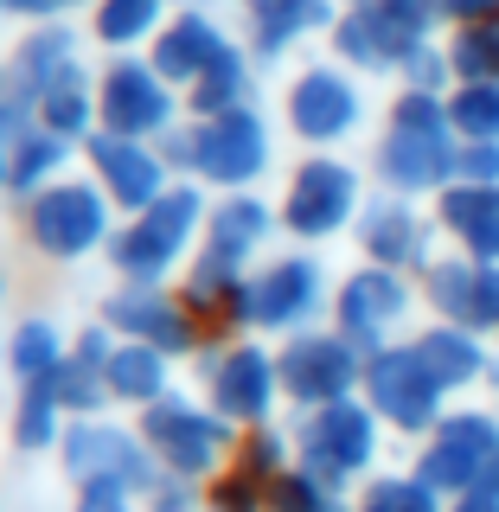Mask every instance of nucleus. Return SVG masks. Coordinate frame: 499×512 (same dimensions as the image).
<instances>
[{"instance_id": "f8f14e48", "label": "nucleus", "mask_w": 499, "mask_h": 512, "mask_svg": "<svg viewBox=\"0 0 499 512\" xmlns=\"http://www.w3.org/2000/svg\"><path fill=\"white\" fill-rule=\"evenodd\" d=\"M256 160H263V135H256V122H244V116H224L212 135H205V167L212 173H250Z\"/></svg>"}, {"instance_id": "f03ea898", "label": "nucleus", "mask_w": 499, "mask_h": 512, "mask_svg": "<svg viewBox=\"0 0 499 512\" xmlns=\"http://www.w3.org/2000/svg\"><path fill=\"white\" fill-rule=\"evenodd\" d=\"M499 461V423L493 416H455V423L442 429V442L429 448L423 474L436 480V487H468V480L493 474Z\"/></svg>"}, {"instance_id": "f3484780", "label": "nucleus", "mask_w": 499, "mask_h": 512, "mask_svg": "<svg viewBox=\"0 0 499 512\" xmlns=\"http://www.w3.org/2000/svg\"><path fill=\"white\" fill-rule=\"evenodd\" d=\"M448 116H455V128L468 141H499V84H468Z\"/></svg>"}, {"instance_id": "a211bd4d", "label": "nucleus", "mask_w": 499, "mask_h": 512, "mask_svg": "<svg viewBox=\"0 0 499 512\" xmlns=\"http://www.w3.org/2000/svg\"><path fill=\"white\" fill-rule=\"evenodd\" d=\"M109 116H116V128H141L160 116V90L148 84L141 71H122L116 84H109Z\"/></svg>"}, {"instance_id": "39448f33", "label": "nucleus", "mask_w": 499, "mask_h": 512, "mask_svg": "<svg viewBox=\"0 0 499 512\" xmlns=\"http://www.w3.org/2000/svg\"><path fill=\"white\" fill-rule=\"evenodd\" d=\"M442 218L474 256H499V186H455L442 199Z\"/></svg>"}, {"instance_id": "6ab92c4d", "label": "nucleus", "mask_w": 499, "mask_h": 512, "mask_svg": "<svg viewBox=\"0 0 499 512\" xmlns=\"http://www.w3.org/2000/svg\"><path fill=\"white\" fill-rule=\"evenodd\" d=\"M455 64L468 71V84H499V26H493V20H480V26L461 32Z\"/></svg>"}, {"instance_id": "4be33fe9", "label": "nucleus", "mask_w": 499, "mask_h": 512, "mask_svg": "<svg viewBox=\"0 0 499 512\" xmlns=\"http://www.w3.org/2000/svg\"><path fill=\"white\" fill-rule=\"evenodd\" d=\"M116 320H122V327H148L154 340H167V346H180V340H186L180 314H167L160 301H122V308H116Z\"/></svg>"}, {"instance_id": "aec40b11", "label": "nucleus", "mask_w": 499, "mask_h": 512, "mask_svg": "<svg viewBox=\"0 0 499 512\" xmlns=\"http://www.w3.org/2000/svg\"><path fill=\"white\" fill-rule=\"evenodd\" d=\"M96 160L109 167V180H116L122 199H148V192H154V167H148L141 154H128V148H116V141H103V148H96Z\"/></svg>"}, {"instance_id": "b1692460", "label": "nucleus", "mask_w": 499, "mask_h": 512, "mask_svg": "<svg viewBox=\"0 0 499 512\" xmlns=\"http://www.w3.org/2000/svg\"><path fill=\"white\" fill-rule=\"evenodd\" d=\"M71 461L84 474H96V468H128V448L116 442V436H77L71 442Z\"/></svg>"}, {"instance_id": "4468645a", "label": "nucleus", "mask_w": 499, "mask_h": 512, "mask_svg": "<svg viewBox=\"0 0 499 512\" xmlns=\"http://www.w3.org/2000/svg\"><path fill=\"white\" fill-rule=\"evenodd\" d=\"M416 359H423L429 372H436V384H461V378H474V372H480V346H474L461 327L429 333V340L416 346Z\"/></svg>"}, {"instance_id": "423d86ee", "label": "nucleus", "mask_w": 499, "mask_h": 512, "mask_svg": "<svg viewBox=\"0 0 499 512\" xmlns=\"http://www.w3.org/2000/svg\"><path fill=\"white\" fill-rule=\"evenodd\" d=\"M308 455H314V474H320V468H359V461L372 455V416H359V410H327V416L308 429Z\"/></svg>"}, {"instance_id": "9b49d317", "label": "nucleus", "mask_w": 499, "mask_h": 512, "mask_svg": "<svg viewBox=\"0 0 499 512\" xmlns=\"http://www.w3.org/2000/svg\"><path fill=\"white\" fill-rule=\"evenodd\" d=\"M340 308H346V327L365 340V333H378L384 320L404 308V288H397V276H359V282L346 288V301H340Z\"/></svg>"}, {"instance_id": "a878e982", "label": "nucleus", "mask_w": 499, "mask_h": 512, "mask_svg": "<svg viewBox=\"0 0 499 512\" xmlns=\"http://www.w3.org/2000/svg\"><path fill=\"white\" fill-rule=\"evenodd\" d=\"M154 359H148V352H122V359L116 365H109V384H116V391H135V397H148L154 391Z\"/></svg>"}, {"instance_id": "412c9836", "label": "nucleus", "mask_w": 499, "mask_h": 512, "mask_svg": "<svg viewBox=\"0 0 499 512\" xmlns=\"http://www.w3.org/2000/svg\"><path fill=\"white\" fill-rule=\"evenodd\" d=\"M199 58H224L218 45H212V32H205V26H180L167 45H160V64H167V71H192Z\"/></svg>"}, {"instance_id": "7c9ffc66", "label": "nucleus", "mask_w": 499, "mask_h": 512, "mask_svg": "<svg viewBox=\"0 0 499 512\" xmlns=\"http://www.w3.org/2000/svg\"><path fill=\"white\" fill-rule=\"evenodd\" d=\"M455 13H468V20H487V13H499V0H448Z\"/></svg>"}, {"instance_id": "2eb2a0df", "label": "nucleus", "mask_w": 499, "mask_h": 512, "mask_svg": "<svg viewBox=\"0 0 499 512\" xmlns=\"http://www.w3.org/2000/svg\"><path fill=\"white\" fill-rule=\"evenodd\" d=\"M186 218H192V199H173L167 212H154V224L148 231H135L122 244V263H135V269H148L154 256H167L173 244H180V231H186Z\"/></svg>"}, {"instance_id": "f257e3e1", "label": "nucleus", "mask_w": 499, "mask_h": 512, "mask_svg": "<svg viewBox=\"0 0 499 512\" xmlns=\"http://www.w3.org/2000/svg\"><path fill=\"white\" fill-rule=\"evenodd\" d=\"M384 167H391V180H404V186H429V180L448 173V116H436L429 96H410L404 103L391 141H384Z\"/></svg>"}, {"instance_id": "c756f323", "label": "nucleus", "mask_w": 499, "mask_h": 512, "mask_svg": "<svg viewBox=\"0 0 499 512\" xmlns=\"http://www.w3.org/2000/svg\"><path fill=\"white\" fill-rule=\"evenodd\" d=\"M45 359H52V333H45V327L20 333V365H26V372H45Z\"/></svg>"}, {"instance_id": "cd10ccee", "label": "nucleus", "mask_w": 499, "mask_h": 512, "mask_svg": "<svg viewBox=\"0 0 499 512\" xmlns=\"http://www.w3.org/2000/svg\"><path fill=\"white\" fill-rule=\"evenodd\" d=\"M148 13H154V0H109L103 32H109V39H128L135 26H148Z\"/></svg>"}, {"instance_id": "bb28decb", "label": "nucleus", "mask_w": 499, "mask_h": 512, "mask_svg": "<svg viewBox=\"0 0 499 512\" xmlns=\"http://www.w3.org/2000/svg\"><path fill=\"white\" fill-rule=\"evenodd\" d=\"M410 237H416V231H410L404 212H378V224H372V250H378V256H404Z\"/></svg>"}, {"instance_id": "7ed1b4c3", "label": "nucleus", "mask_w": 499, "mask_h": 512, "mask_svg": "<svg viewBox=\"0 0 499 512\" xmlns=\"http://www.w3.org/2000/svg\"><path fill=\"white\" fill-rule=\"evenodd\" d=\"M372 397L384 416H397V423H429V410H436V372H429L416 352H397V359H378L372 365Z\"/></svg>"}, {"instance_id": "393cba45", "label": "nucleus", "mask_w": 499, "mask_h": 512, "mask_svg": "<svg viewBox=\"0 0 499 512\" xmlns=\"http://www.w3.org/2000/svg\"><path fill=\"white\" fill-rule=\"evenodd\" d=\"M320 13V0H263V39H282V32L308 26Z\"/></svg>"}, {"instance_id": "473e14b6", "label": "nucleus", "mask_w": 499, "mask_h": 512, "mask_svg": "<svg viewBox=\"0 0 499 512\" xmlns=\"http://www.w3.org/2000/svg\"><path fill=\"white\" fill-rule=\"evenodd\" d=\"M461 512H499V506L493 500H474V506H461Z\"/></svg>"}, {"instance_id": "5701e85b", "label": "nucleus", "mask_w": 499, "mask_h": 512, "mask_svg": "<svg viewBox=\"0 0 499 512\" xmlns=\"http://www.w3.org/2000/svg\"><path fill=\"white\" fill-rule=\"evenodd\" d=\"M365 512H429V487H416V480H384V487H372Z\"/></svg>"}, {"instance_id": "2f4dec72", "label": "nucleus", "mask_w": 499, "mask_h": 512, "mask_svg": "<svg viewBox=\"0 0 499 512\" xmlns=\"http://www.w3.org/2000/svg\"><path fill=\"white\" fill-rule=\"evenodd\" d=\"M84 512H122V506L109 500V493H90V506H84Z\"/></svg>"}, {"instance_id": "9d476101", "label": "nucleus", "mask_w": 499, "mask_h": 512, "mask_svg": "<svg viewBox=\"0 0 499 512\" xmlns=\"http://www.w3.org/2000/svg\"><path fill=\"white\" fill-rule=\"evenodd\" d=\"M295 122L308 128V135H340L352 122V90L340 77H308V84L295 90Z\"/></svg>"}, {"instance_id": "1a4fd4ad", "label": "nucleus", "mask_w": 499, "mask_h": 512, "mask_svg": "<svg viewBox=\"0 0 499 512\" xmlns=\"http://www.w3.org/2000/svg\"><path fill=\"white\" fill-rule=\"evenodd\" d=\"M39 237L52 250H77L96 237V199L90 192H58V199L39 205Z\"/></svg>"}, {"instance_id": "dca6fc26", "label": "nucleus", "mask_w": 499, "mask_h": 512, "mask_svg": "<svg viewBox=\"0 0 499 512\" xmlns=\"http://www.w3.org/2000/svg\"><path fill=\"white\" fill-rule=\"evenodd\" d=\"M301 301H308V263H288V269H276V276L250 295V314L256 320H282V314H295Z\"/></svg>"}, {"instance_id": "6e6552de", "label": "nucleus", "mask_w": 499, "mask_h": 512, "mask_svg": "<svg viewBox=\"0 0 499 512\" xmlns=\"http://www.w3.org/2000/svg\"><path fill=\"white\" fill-rule=\"evenodd\" d=\"M148 429H154V442L167 448L180 468H205V461H212V448H218V429L199 423V416H186V410H154Z\"/></svg>"}, {"instance_id": "c85d7f7f", "label": "nucleus", "mask_w": 499, "mask_h": 512, "mask_svg": "<svg viewBox=\"0 0 499 512\" xmlns=\"http://www.w3.org/2000/svg\"><path fill=\"white\" fill-rule=\"evenodd\" d=\"M276 506H282V512H333L327 500H314L308 480H282V487H276Z\"/></svg>"}, {"instance_id": "20e7f679", "label": "nucleus", "mask_w": 499, "mask_h": 512, "mask_svg": "<svg viewBox=\"0 0 499 512\" xmlns=\"http://www.w3.org/2000/svg\"><path fill=\"white\" fill-rule=\"evenodd\" d=\"M352 205V173L346 167H308L295 186V199H288V218H295V231H327V224H340Z\"/></svg>"}, {"instance_id": "0eeeda50", "label": "nucleus", "mask_w": 499, "mask_h": 512, "mask_svg": "<svg viewBox=\"0 0 499 512\" xmlns=\"http://www.w3.org/2000/svg\"><path fill=\"white\" fill-rule=\"evenodd\" d=\"M282 372H288V391H301V397H340L352 384V352L333 340H308L288 352Z\"/></svg>"}, {"instance_id": "ddd939ff", "label": "nucleus", "mask_w": 499, "mask_h": 512, "mask_svg": "<svg viewBox=\"0 0 499 512\" xmlns=\"http://www.w3.org/2000/svg\"><path fill=\"white\" fill-rule=\"evenodd\" d=\"M218 404L231 416H256L269 404V365L256 359V352H237V359L218 372Z\"/></svg>"}]
</instances>
